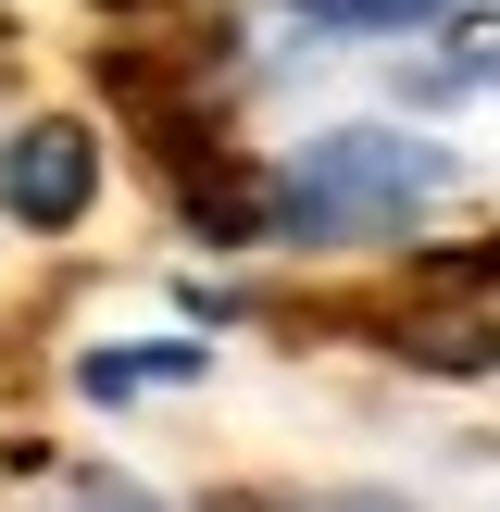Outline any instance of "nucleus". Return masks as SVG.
<instances>
[{"instance_id":"obj_1","label":"nucleus","mask_w":500,"mask_h":512,"mask_svg":"<svg viewBox=\"0 0 500 512\" xmlns=\"http://www.w3.org/2000/svg\"><path fill=\"white\" fill-rule=\"evenodd\" d=\"M438 188H450V150H438V138L338 125V138H300V150H288V175L263 188V213H275V238L338 250V238H400Z\"/></svg>"},{"instance_id":"obj_2","label":"nucleus","mask_w":500,"mask_h":512,"mask_svg":"<svg viewBox=\"0 0 500 512\" xmlns=\"http://www.w3.org/2000/svg\"><path fill=\"white\" fill-rule=\"evenodd\" d=\"M88 200H100V138L88 125H13L0 138V213L13 225H38V238H63V225H88Z\"/></svg>"},{"instance_id":"obj_3","label":"nucleus","mask_w":500,"mask_h":512,"mask_svg":"<svg viewBox=\"0 0 500 512\" xmlns=\"http://www.w3.org/2000/svg\"><path fill=\"white\" fill-rule=\"evenodd\" d=\"M175 375H200V350L175 338V350H100L88 363V400H125V388H175Z\"/></svg>"},{"instance_id":"obj_4","label":"nucleus","mask_w":500,"mask_h":512,"mask_svg":"<svg viewBox=\"0 0 500 512\" xmlns=\"http://www.w3.org/2000/svg\"><path fill=\"white\" fill-rule=\"evenodd\" d=\"M425 88H500V13H463L450 50L425 63Z\"/></svg>"},{"instance_id":"obj_5","label":"nucleus","mask_w":500,"mask_h":512,"mask_svg":"<svg viewBox=\"0 0 500 512\" xmlns=\"http://www.w3.org/2000/svg\"><path fill=\"white\" fill-rule=\"evenodd\" d=\"M300 13H325V25H413V13H438V0H300Z\"/></svg>"},{"instance_id":"obj_6","label":"nucleus","mask_w":500,"mask_h":512,"mask_svg":"<svg viewBox=\"0 0 500 512\" xmlns=\"http://www.w3.org/2000/svg\"><path fill=\"white\" fill-rule=\"evenodd\" d=\"M75 512H163V500H138V488H88Z\"/></svg>"},{"instance_id":"obj_7","label":"nucleus","mask_w":500,"mask_h":512,"mask_svg":"<svg viewBox=\"0 0 500 512\" xmlns=\"http://www.w3.org/2000/svg\"><path fill=\"white\" fill-rule=\"evenodd\" d=\"M338 512H400V500H338Z\"/></svg>"}]
</instances>
